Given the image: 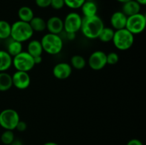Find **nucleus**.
Masks as SVG:
<instances>
[{"label": "nucleus", "mask_w": 146, "mask_h": 145, "mask_svg": "<svg viewBox=\"0 0 146 145\" xmlns=\"http://www.w3.org/2000/svg\"><path fill=\"white\" fill-rule=\"evenodd\" d=\"M135 1H137L141 6H144L146 4V0H135Z\"/></svg>", "instance_id": "nucleus-35"}, {"label": "nucleus", "mask_w": 146, "mask_h": 145, "mask_svg": "<svg viewBox=\"0 0 146 145\" xmlns=\"http://www.w3.org/2000/svg\"><path fill=\"white\" fill-rule=\"evenodd\" d=\"M7 52L13 58L14 56L18 55L19 53L23 51L22 43L19 42L17 41H14V40L11 38V41L7 44Z\"/></svg>", "instance_id": "nucleus-20"}, {"label": "nucleus", "mask_w": 146, "mask_h": 145, "mask_svg": "<svg viewBox=\"0 0 146 145\" xmlns=\"http://www.w3.org/2000/svg\"><path fill=\"white\" fill-rule=\"evenodd\" d=\"M126 145H143L142 142L138 139H132L128 142Z\"/></svg>", "instance_id": "nucleus-31"}, {"label": "nucleus", "mask_w": 146, "mask_h": 145, "mask_svg": "<svg viewBox=\"0 0 146 145\" xmlns=\"http://www.w3.org/2000/svg\"><path fill=\"white\" fill-rule=\"evenodd\" d=\"M88 65L92 70L100 71L107 65L106 54L102 51H96L88 58Z\"/></svg>", "instance_id": "nucleus-9"}, {"label": "nucleus", "mask_w": 146, "mask_h": 145, "mask_svg": "<svg viewBox=\"0 0 146 145\" xmlns=\"http://www.w3.org/2000/svg\"><path fill=\"white\" fill-rule=\"evenodd\" d=\"M40 41L44 51L50 55H56L59 53L64 45L62 38L59 35L51 33L45 34Z\"/></svg>", "instance_id": "nucleus-3"}, {"label": "nucleus", "mask_w": 146, "mask_h": 145, "mask_svg": "<svg viewBox=\"0 0 146 145\" xmlns=\"http://www.w3.org/2000/svg\"><path fill=\"white\" fill-rule=\"evenodd\" d=\"M141 6L135 0H130L127 2L123 4L122 12L126 16L135 15L141 12Z\"/></svg>", "instance_id": "nucleus-14"}, {"label": "nucleus", "mask_w": 146, "mask_h": 145, "mask_svg": "<svg viewBox=\"0 0 146 145\" xmlns=\"http://www.w3.org/2000/svg\"><path fill=\"white\" fill-rule=\"evenodd\" d=\"M66 37L68 40L72 41V40L75 39L76 34L75 33H66Z\"/></svg>", "instance_id": "nucleus-33"}, {"label": "nucleus", "mask_w": 146, "mask_h": 145, "mask_svg": "<svg viewBox=\"0 0 146 145\" xmlns=\"http://www.w3.org/2000/svg\"><path fill=\"white\" fill-rule=\"evenodd\" d=\"M46 29L51 34L59 35L64 31V21L58 16H51L46 21Z\"/></svg>", "instance_id": "nucleus-12"}, {"label": "nucleus", "mask_w": 146, "mask_h": 145, "mask_svg": "<svg viewBox=\"0 0 146 145\" xmlns=\"http://www.w3.org/2000/svg\"><path fill=\"white\" fill-rule=\"evenodd\" d=\"M117 1H118V2L120 3H122V4H124V3L127 2V1H130V0H116Z\"/></svg>", "instance_id": "nucleus-37"}, {"label": "nucleus", "mask_w": 146, "mask_h": 145, "mask_svg": "<svg viewBox=\"0 0 146 145\" xmlns=\"http://www.w3.org/2000/svg\"><path fill=\"white\" fill-rule=\"evenodd\" d=\"M114 33H115V31L113 28L104 26L103 29L101 30L98 38L104 43L110 42V41H112Z\"/></svg>", "instance_id": "nucleus-22"}, {"label": "nucleus", "mask_w": 146, "mask_h": 145, "mask_svg": "<svg viewBox=\"0 0 146 145\" xmlns=\"http://www.w3.org/2000/svg\"><path fill=\"white\" fill-rule=\"evenodd\" d=\"M43 145H59V144L57 143H56V142H46V143H44Z\"/></svg>", "instance_id": "nucleus-36"}, {"label": "nucleus", "mask_w": 146, "mask_h": 145, "mask_svg": "<svg viewBox=\"0 0 146 145\" xmlns=\"http://www.w3.org/2000/svg\"><path fill=\"white\" fill-rule=\"evenodd\" d=\"M146 26V17L142 13L130 16L127 18L125 28L132 34L138 35L145 30Z\"/></svg>", "instance_id": "nucleus-7"}, {"label": "nucleus", "mask_w": 146, "mask_h": 145, "mask_svg": "<svg viewBox=\"0 0 146 145\" xmlns=\"http://www.w3.org/2000/svg\"><path fill=\"white\" fill-rule=\"evenodd\" d=\"M104 27V21L98 16L95 15L93 16L82 18L81 31L83 35L87 38H98Z\"/></svg>", "instance_id": "nucleus-1"}, {"label": "nucleus", "mask_w": 146, "mask_h": 145, "mask_svg": "<svg viewBox=\"0 0 146 145\" xmlns=\"http://www.w3.org/2000/svg\"><path fill=\"white\" fill-rule=\"evenodd\" d=\"M85 0H64L65 5L72 9L81 8Z\"/></svg>", "instance_id": "nucleus-26"}, {"label": "nucleus", "mask_w": 146, "mask_h": 145, "mask_svg": "<svg viewBox=\"0 0 146 145\" xmlns=\"http://www.w3.org/2000/svg\"><path fill=\"white\" fill-rule=\"evenodd\" d=\"M11 77L13 85L19 90L27 89L31 83V78L27 72L17 71Z\"/></svg>", "instance_id": "nucleus-10"}, {"label": "nucleus", "mask_w": 146, "mask_h": 145, "mask_svg": "<svg viewBox=\"0 0 146 145\" xmlns=\"http://www.w3.org/2000/svg\"><path fill=\"white\" fill-rule=\"evenodd\" d=\"M112 41L117 49L120 51H126L130 49L133 45L135 38L133 34L125 28L115 30Z\"/></svg>", "instance_id": "nucleus-4"}, {"label": "nucleus", "mask_w": 146, "mask_h": 145, "mask_svg": "<svg viewBox=\"0 0 146 145\" xmlns=\"http://www.w3.org/2000/svg\"><path fill=\"white\" fill-rule=\"evenodd\" d=\"M19 115L14 109H5L0 112V126L5 130H14L19 121Z\"/></svg>", "instance_id": "nucleus-5"}, {"label": "nucleus", "mask_w": 146, "mask_h": 145, "mask_svg": "<svg viewBox=\"0 0 146 145\" xmlns=\"http://www.w3.org/2000/svg\"><path fill=\"white\" fill-rule=\"evenodd\" d=\"M85 1H95V0H85Z\"/></svg>", "instance_id": "nucleus-38"}, {"label": "nucleus", "mask_w": 146, "mask_h": 145, "mask_svg": "<svg viewBox=\"0 0 146 145\" xmlns=\"http://www.w3.org/2000/svg\"><path fill=\"white\" fill-rule=\"evenodd\" d=\"M34 16L33 10L30 7L24 6L18 10V17L20 21L29 23Z\"/></svg>", "instance_id": "nucleus-21"}, {"label": "nucleus", "mask_w": 146, "mask_h": 145, "mask_svg": "<svg viewBox=\"0 0 146 145\" xmlns=\"http://www.w3.org/2000/svg\"><path fill=\"white\" fill-rule=\"evenodd\" d=\"M128 16L125 15L121 11H115L111 15L110 22L113 28L115 30L122 29L125 28Z\"/></svg>", "instance_id": "nucleus-13"}, {"label": "nucleus", "mask_w": 146, "mask_h": 145, "mask_svg": "<svg viewBox=\"0 0 146 145\" xmlns=\"http://www.w3.org/2000/svg\"><path fill=\"white\" fill-rule=\"evenodd\" d=\"M32 30L36 32H42L46 29V21L39 16H34L29 22Z\"/></svg>", "instance_id": "nucleus-19"}, {"label": "nucleus", "mask_w": 146, "mask_h": 145, "mask_svg": "<svg viewBox=\"0 0 146 145\" xmlns=\"http://www.w3.org/2000/svg\"><path fill=\"white\" fill-rule=\"evenodd\" d=\"M12 65V57L7 51L0 50V72H6Z\"/></svg>", "instance_id": "nucleus-17"}, {"label": "nucleus", "mask_w": 146, "mask_h": 145, "mask_svg": "<svg viewBox=\"0 0 146 145\" xmlns=\"http://www.w3.org/2000/svg\"><path fill=\"white\" fill-rule=\"evenodd\" d=\"M71 66L76 70H81L86 65V59L81 55H74L71 58Z\"/></svg>", "instance_id": "nucleus-23"}, {"label": "nucleus", "mask_w": 146, "mask_h": 145, "mask_svg": "<svg viewBox=\"0 0 146 145\" xmlns=\"http://www.w3.org/2000/svg\"><path fill=\"white\" fill-rule=\"evenodd\" d=\"M10 145H23V144L21 141L19 140V139H14Z\"/></svg>", "instance_id": "nucleus-34"}, {"label": "nucleus", "mask_w": 146, "mask_h": 145, "mask_svg": "<svg viewBox=\"0 0 146 145\" xmlns=\"http://www.w3.org/2000/svg\"><path fill=\"white\" fill-rule=\"evenodd\" d=\"M106 61L107 64L115 65V64L118 63V62L119 61V56L116 53L111 52L108 54H106Z\"/></svg>", "instance_id": "nucleus-27"}, {"label": "nucleus", "mask_w": 146, "mask_h": 145, "mask_svg": "<svg viewBox=\"0 0 146 145\" xmlns=\"http://www.w3.org/2000/svg\"><path fill=\"white\" fill-rule=\"evenodd\" d=\"M35 4L40 8H47L50 7L51 0H35Z\"/></svg>", "instance_id": "nucleus-29"}, {"label": "nucleus", "mask_w": 146, "mask_h": 145, "mask_svg": "<svg viewBox=\"0 0 146 145\" xmlns=\"http://www.w3.org/2000/svg\"><path fill=\"white\" fill-rule=\"evenodd\" d=\"M50 6L54 9L59 10L65 6V3H64V0H51Z\"/></svg>", "instance_id": "nucleus-28"}, {"label": "nucleus", "mask_w": 146, "mask_h": 145, "mask_svg": "<svg viewBox=\"0 0 146 145\" xmlns=\"http://www.w3.org/2000/svg\"><path fill=\"white\" fill-rule=\"evenodd\" d=\"M15 139L12 130H5L1 135V142L4 145H10Z\"/></svg>", "instance_id": "nucleus-25"}, {"label": "nucleus", "mask_w": 146, "mask_h": 145, "mask_svg": "<svg viewBox=\"0 0 146 145\" xmlns=\"http://www.w3.org/2000/svg\"><path fill=\"white\" fill-rule=\"evenodd\" d=\"M34 33L29 23L19 20L11 25L10 38L14 41L23 43L29 40L33 36Z\"/></svg>", "instance_id": "nucleus-2"}, {"label": "nucleus", "mask_w": 146, "mask_h": 145, "mask_svg": "<svg viewBox=\"0 0 146 145\" xmlns=\"http://www.w3.org/2000/svg\"><path fill=\"white\" fill-rule=\"evenodd\" d=\"M34 58V61L35 65L36 64H40L41 62H42V56L41 55H38V56H36V57H33Z\"/></svg>", "instance_id": "nucleus-32"}, {"label": "nucleus", "mask_w": 146, "mask_h": 145, "mask_svg": "<svg viewBox=\"0 0 146 145\" xmlns=\"http://www.w3.org/2000/svg\"><path fill=\"white\" fill-rule=\"evenodd\" d=\"M53 75L58 80H65L69 78L72 73V67L65 62L58 63L53 68Z\"/></svg>", "instance_id": "nucleus-11"}, {"label": "nucleus", "mask_w": 146, "mask_h": 145, "mask_svg": "<svg viewBox=\"0 0 146 145\" xmlns=\"http://www.w3.org/2000/svg\"><path fill=\"white\" fill-rule=\"evenodd\" d=\"M13 86L12 77L9 73L0 72V92H5Z\"/></svg>", "instance_id": "nucleus-18"}, {"label": "nucleus", "mask_w": 146, "mask_h": 145, "mask_svg": "<svg viewBox=\"0 0 146 145\" xmlns=\"http://www.w3.org/2000/svg\"><path fill=\"white\" fill-rule=\"evenodd\" d=\"M12 65L18 71L27 72L33 69L35 65L34 58L27 51H22L12 58Z\"/></svg>", "instance_id": "nucleus-6"}, {"label": "nucleus", "mask_w": 146, "mask_h": 145, "mask_svg": "<svg viewBox=\"0 0 146 145\" xmlns=\"http://www.w3.org/2000/svg\"><path fill=\"white\" fill-rule=\"evenodd\" d=\"M11 35V24L5 20H0V39H7Z\"/></svg>", "instance_id": "nucleus-24"}, {"label": "nucleus", "mask_w": 146, "mask_h": 145, "mask_svg": "<svg viewBox=\"0 0 146 145\" xmlns=\"http://www.w3.org/2000/svg\"><path fill=\"white\" fill-rule=\"evenodd\" d=\"M81 9L84 17H90L97 15L98 7L94 1H85Z\"/></svg>", "instance_id": "nucleus-15"}, {"label": "nucleus", "mask_w": 146, "mask_h": 145, "mask_svg": "<svg viewBox=\"0 0 146 145\" xmlns=\"http://www.w3.org/2000/svg\"><path fill=\"white\" fill-rule=\"evenodd\" d=\"M43 51H44V50H43L42 45H41V41H40L32 40V41H31L28 44L27 52L32 57L41 55Z\"/></svg>", "instance_id": "nucleus-16"}, {"label": "nucleus", "mask_w": 146, "mask_h": 145, "mask_svg": "<svg viewBox=\"0 0 146 145\" xmlns=\"http://www.w3.org/2000/svg\"><path fill=\"white\" fill-rule=\"evenodd\" d=\"M64 21V30L66 33L76 34L81 30L82 17L76 12H70L66 15Z\"/></svg>", "instance_id": "nucleus-8"}, {"label": "nucleus", "mask_w": 146, "mask_h": 145, "mask_svg": "<svg viewBox=\"0 0 146 145\" xmlns=\"http://www.w3.org/2000/svg\"><path fill=\"white\" fill-rule=\"evenodd\" d=\"M27 125L24 121L19 120V122L17 123V126H16L15 129H17L19 132H24L27 130Z\"/></svg>", "instance_id": "nucleus-30"}]
</instances>
